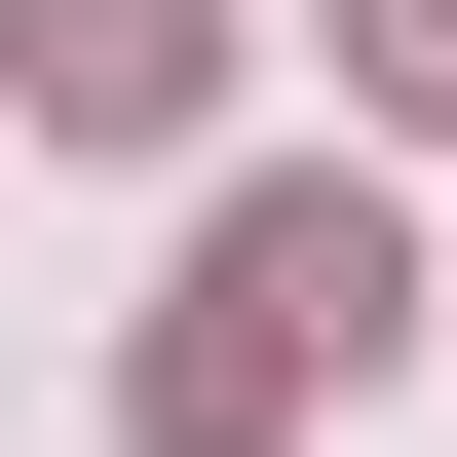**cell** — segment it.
Masks as SVG:
<instances>
[{"instance_id": "obj_1", "label": "cell", "mask_w": 457, "mask_h": 457, "mask_svg": "<svg viewBox=\"0 0 457 457\" xmlns=\"http://www.w3.org/2000/svg\"><path fill=\"white\" fill-rule=\"evenodd\" d=\"M381 305H420V228L305 153V191H228V228H191V305H153V381H114V420H153V457H267L305 381H381Z\"/></svg>"}, {"instance_id": "obj_2", "label": "cell", "mask_w": 457, "mask_h": 457, "mask_svg": "<svg viewBox=\"0 0 457 457\" xmlns=\"http://www.w3.org/2000/svg\"><path fill=\"white\" fill-rule=\"evenodd\" d=\"M0 77H38V153H153L228 77V0H0Z\"/></svg>"}, {"instance_id": "obj_3", "label": "cell", "mask_w": 457, "mask_h": 457, "mask_svg": "<svg viewBox=\"0 0 457 457\" xmlns=\"http://www.w3.org/2000/svg\"><path fill=\"white\" fill-rule=\"evenodd\" d=\"M343 77H381V114H457V0H343Z\"/></svg>"}]
</instances>
